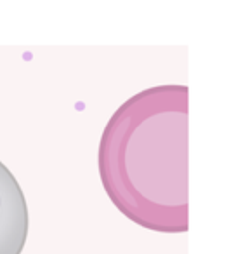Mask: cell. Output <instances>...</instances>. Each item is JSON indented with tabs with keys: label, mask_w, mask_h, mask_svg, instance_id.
<instances>
[{
	"label": "cell",
	"mask_w": 236,
	"mask_h": 254,
	"mask_svg": "<svg viewBox=\"0 0 236 254\" xmlns=\"http://www.w3.org/2000/svg\"><path fill=\"white\" fill-rule=\"evenodd\" d=\"M188 91L156 85L113 113L99 145V174L116 209L153 232L188 230Z\"/></svg>",
	"instance_id": "6da1fadb"
},
{
	"label": "cell",
	"mask_w": 236,
	"mask_h": 254,
	"mask_svg": "<svg viewBox=\"0 0 236 254\" xmlns=\"http://www.w3.org/2000/svg\"><path fill=\"white\" fill-rule=\"evenodd\" d=\"M28 237V207L14 174L0 160V254H21Z\"/></svg>",
	"instance_id": "7a4b0ae2"
}]
</instances>
